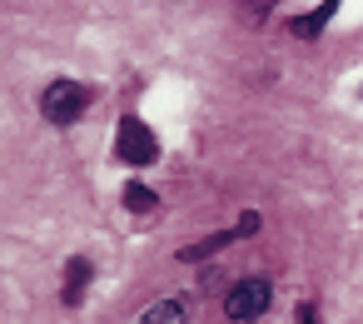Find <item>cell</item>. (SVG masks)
Masks as SVG:
<instances>
[{
    "instance_id": "cell-5",
    "label": "cell",
    "mask_w": 363,
    "mask_h": 324,
    "mask_svg": "<svg viewBox=\"0 0 363 324\" xmlns=\"http://www.w3.org/2000/svg\"><path fill=\"white\" fill-rule=\"evenodd\" d=\"M90 274H95V264H90L85 254H75V259L65 264V304H80V299H85V284H90Z\"/></svg>"
},
{
    "instance_id": "cell-4",
    "label": "cell",
    "mask_w": 363,
    "mask_h": 324,
    "mask_svg": "<svg viewBox=\"0 0 363 324\" xmlns=\"http://www.w3.org/2000/svg\"><path fill=\"white\" fill-rule=\"evenodd\" d=\"M234 239H239V230H219V234H204L199 244H184V249H179V259H184V264H199V259L219 254V249H224V244H234Z\"/></svg>"
},
{
    "instance_id": "cell-2",
    "label": "cell",
    "mask_w": 363,
    "mask_h": 324,
    "mask_svg": "<svg viewBox=\"0 0 363 324\" xmlns=\"http://www.w3.org/2000/svg\"><path fill=\"white\" fill-rule=\"evenodd\" d=\"M85 105H90V90L80 80H50L45 95H40V115L50 125H75L85 115Z\"/></svg>"
},
{
    "instance_id": "cell-3",
    "label": "cell",
    "mask_w": 363,
    "mask_h": 324,
    "mask_svg": "<svg viewBox=\"0 0 363 324\" xmlns=\"http://www.w3.org/2000/svg\"><path fill=\"white\" fill-rule=\"evenodd\" d=\"M269 299H274V284L269 279H239L234 289H229V299H224V314L234 319V324H249V319H259L264 309H269Z\"/></svg>"
},
{
    "instance_id": "cell-8",
    "label": "cell",
    "mask_w": 363,
    "mask_h": 324,
    "mask_svg": "<svg viewBox=\"0 0 363 324\" xmlns=\"http://www.w3.org/2000/svg\"><path fill=\"white\" fill-rule=\"evenodd\" d=\"M125 205H130L135 215H150V210H155V190H145V185H125Z\"/></svg>"
},
{
    "instance_id": "cell-7",
    "label": "cell",
    "mask_w": 363,
    "mask_h": 324,
    "mask_svg": "<svg viewBox=\"0 0 363 324\" xmlns=\"http://www.w3.org/2000/svg\"><path fill=\"white\" fill-rule=\"evenodd\" d=\"M140 324H184V304H179V299H160V304L145 309Z\"/></svg>"
},
{
    "instance_id": "cell-6",
    "label": "cell",
    "mask_w": 363,
    "mask_h": 324,
    "mask_svg": "<svg viewBox=\"0 0 363 324\" xmlns=\"http://www.w3.org/2000/svg\"><path fill=\"white\" fill-rule=\"evenodd\" d=\"M333 11H338V0H323L318 11H308V16H298V21H294V36H298V40H318V31L333 21Z\"/></svg>"
},
{
    "instance_id": "cell-1",
    "label": "cell",
    "mask_w": 363,
    "mask_h": 324,
    "mask_svg": "<svg viewBox=\"0 0 363 324\" xmlns=\"http://www.w3.org/2000/svg\"><path fill=\"white\" fill-rule=\"evenodd\" d=\"M115 160H120V165H135V170L155 165V160H160V140H155V130H150L145 120L125 115L120 130H115Z\"/></svg>"
},
{
    "instance_id": "cell-9",
    "label": "cell",
    "mask_w": 363,
    "mask_h": 324,
    "mask_svg": "<svg viewBox=\"0 0 363 324\" xmlns=\"http://www.w3.org/2000/svg\"><path fill=\"white\" fill-rule=\"evenodd\" d=\"M259 225H264V220H259V215H254V210H249V215H239V225H234V230H239V234H254V230H259Z\"/></svg>"
},
{
    "instance_id": "cell-10",
    "label": "cell",
    "mask_w": 363,
    "mask_h": 324,
    "mask_svg": "<svg viewBox=\"0 0 363 324\" xmlns=\"http://www.w3.org/2000/svg\"><path fill=\"white\" fill-rule=\"evenodd\" d=\"M244 6H249V11H254V21H264V16H269V11H274V6H279V0H244Z\"/></svg>"
}]
</instances>
